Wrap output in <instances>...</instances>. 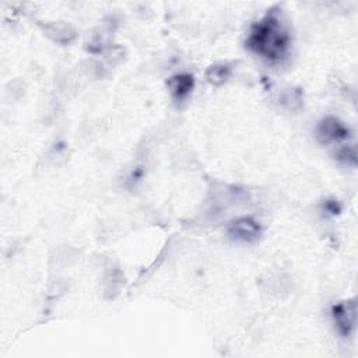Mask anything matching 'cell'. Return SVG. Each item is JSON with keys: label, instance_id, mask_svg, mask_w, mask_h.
Segmentation results:
<instances>
[{"label": "cell", "instance_id": "cell-1", "mask_svg": "<svg viewBox=\"0 0 358 358\" xmlns=\"http://www.w3.org/2000/svg\"><path fill=\"white\" fill-rule=\"evenodd\" d=\"M288 43V32L281 21L273 14H267L256 22L246 41L249 49L268 60H280L285 55Z\"/></svg>", "mask_w": 358, "mask_h": 358}, {"label": "cell", "instance_id": "cell-2", "mask_svg": "<svg viewBox=\"0 0 358 358\" xmlns=\"http://www.w3.org/2000/svg\"><path fill=\"white\" fill-rule=\"evenodd\" d=\"M331 316L337 331L344 337L350 336L357 322V306L354 299L334 305L331 309Z\"/></svg>", "mask_w": 358, "mask_h": 358}, {"label": "cell", "instance_id": "cell-3", "mask_svg": "<svg viewBox=\"0 0 358 358\" xmlns=\"http://www.w3.org/2000/svg\"><path fill=\"white\" fill-rule=\"evenodd\" d=\"M348 129L334 116L323 117L316 126V138L320 144H329L347 138Z\"/></svg>", "mask_w": 358, "mask_h": 358}, {"label": "cell", "instance_id": "cell-4", "mask_svg": "<svg viewBox=\"0 0 358 358\" xmlns=\"http://www.w3.org/2000/svg\"><path fill=\"white\" fill-rule=\"evenodd\" d=\"M228 235L239 242H255L260 235V225L250 217H239L228 225Z\"/></svg>", "mask_w": 358, "mask_h": 358}, {"label": "cell", "instance_id": "cell-5", "mask_svg": "<svg viewBox=\"0 0 358 358\" xmlns=\"http://www.w3.org/2000/svg\"><path fill=\"white\" fill-rule=\"evenodd\" d=\"M166 85L171 91V95L176 101H182L192 92L194 81L190 74H176L166 81Z\"/></svg>", "mask_w": 358, "mask_h": 358}, {"label": "cell", "instance_id": "cell-6", "mask_svg": "<svg viewBox=\"0 0 358 358\" xmlns=\"http://www.w3.org/2000/svg\"><path fill=\"white\" fill-rule=\"evenodd\" d=\"M231 74V66L228 63L220 62L215 64H211L206 71V78L213 85H221L224 84Z\"/></svg>", "mask_w": 358, "mask_h": 358}, {"label": "cell", "instance_id": "cell-7", "mask_svg": "<svg viewBox=\"0 0 358 358\" xmlns=\"http://www.w3.org/2000/svg\"><path fill=\"white\" fill-rule=\"evenodd\" d=\"M357 154H355V148L351 147V148H343L338 151L337 154V158L347 162V164H355V158Z\"/></svg>", "mask_w": 358, "mask_h": 358}]
</instances>
